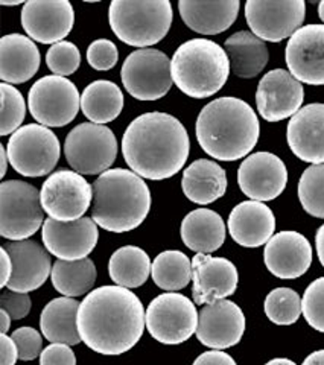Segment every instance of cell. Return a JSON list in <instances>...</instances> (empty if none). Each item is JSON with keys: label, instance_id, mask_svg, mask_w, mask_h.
<instances>
[{"label": "cell", "instance_id": "cell-45", "mask_svg": "<svg viewBox=\"0 0 324 365\" xmlns=\"http://www.w3.org/2000/svg\"><path fill=\"white\" fill-rule=\"evenodd\" d=\"M192 365H236V361L223 350H211L201 353Z\"/></svg>", "mask_w": 324, "mask_h": 365}, {"label": "cell", "instance_id": "cell-54", "mask_svg": "<svg viewBox=\"0 0 324 365\" xmlns=\"http://www.w3.org/2000/svg\"><path fill=\"white\" fill-rule=\"evenodd\" d=\"M2 5H8V6H17V5H20L21 2H0Z\"/></svg>", "mask_w": 324, "mask_h": 365}, {"label": "cell", "instance_id": "cell-17", "mask_svg": "<svg viewBox=\"0 0 324 365\" xmlns=\"http://www.w3.org/2000/svg\"><path fill=\"white\" fill-rule=\"evenodd\" d=\"M288 182V169L282 158L271 153H254L241 163L238 185L253 201H273L282 195Z\"/></svg>", "mask_w": 324, "mask_h": 365}, {"label": "cell", "instance_id": "cell-4", "mask_svg": "<svg viewBox=\"0 0 324 365\" xmlns=\"http://www.w3.org/2000/svg\"><path fill=\"white\" fill-rule=\"evenodd\" d=\"M151 210V192L133 170L108 169L93 182L91 220L111 233H126L141 225Z\"/></svg>", "mask_w": 324, "mask_h": 365}, {"label": "cell", "instance_id": "cell-19", "mask_svg": "<svg viewBox=\"0 0 324 365\" xmlns=\"http://www.w3.org/2000/svg\"><path fill=\"white\" fill-rule=\"evenodd\" d=\"M285 60L300 83L324 86V25H306L288 40Z\"/></svg>", "mask_w": 324, "mask_h": 365}, {"label": "cell", "instance_id": "cell-13", "mask_svg": "<svg viewBox=\"0 0 324 365\" xmlns=\"http://www.w3.org/2000/svg\"><path fill=\"white\" fill-rule=\"evenodd\" d=\"M40 198L44 213L55 221H76L84 218L93 202V186L75 170L61 169L43 182Z\"/></svg>", "mask_w": 324, "mask_h": 365}, {"label": "cell", "instance_id": "cell-21", "mask_svg": "<svg viewBox=\"0 0 324 365\" xmlns=\"http://www.w3.org/2000/svg\"><path fill=\"white\" fill-rule=\"evenodd\" d=\"M239 274L233 262L198 253L192 259V295L195 304H209L233 295Z\"/></svg>", "mask_w": 324, "mask_h": 365}, {"label": "cell", "instance_id": "cell-2", "mask_svg": "<svg viewBox=\"0 0 324 365\" xmlns=\"http://www.w3.org/2000/svg\"><path fill=\"white\" fill-rule=\"evenodd\" d=\"M189 134L168 113H145L122 137V154L133 173L146 180H166L178 174L189 157Z\"/></svg>", "mask_w": 324, "mask_h": 365}, {"label": "cell", "instance_id": "cell-42", "mask_svg": "<svg viewBox=\"0 0 324 365\" xmlns=\"http://www.w3.org/2000/svg\"><path fill=\"white\" fill-rule=\"evenodd\" d=\"M11 338H13V341L17 346L19 359L32 361V359H36L39 355H41L43 338L37 329L20 327V329L14 330Z\"/></svg>", "mask_w": 324, "mask_h": 365}, {"label": "cell", "instance_id": "cell-27", "mask_svg": "<svg viewBox=\"0 0 324 365\" xmlns=\"http://www.w3.org/2000/svg\"><path fill=\"white\" fill-rule=\"evenodd\" d=\"M239 0L224 2H200V0H180L178 11L186 26L203 36H216L227 31L238 19Z\"/></svg>", "mask_w": 324, "mask_h": 365}, {"label": "cell", "instance_id": "cell-30", "mask_svg": "<svg viewBox=\"0 0 324 365\" xmlns=\"http://www.w3.org/2000/svg\"><path fill=\"white\" fill-rule=\"evenodd\" d=\"M79 304L71 297H60L46 304L40 317V329L44 338L52 344H79L83 341L78 330Z\"/></svg>", "mask_w": 324, "mask_h": 365}, {"label": "cell", "instance_id": "cell-25", "mask_svg": "<svg viewBox=\"0 0 324 365\" xmlns=\"http://www.w3.org/2000/svg\"><path fill=\"white\" fill-rule=\"evenodd\" d=\"M228 233L241 247L258 248L267 245L275 232L273 210L260 201L239 202L228 216Z\"/></svg>", "mask_w": 324, "mask_h": 365}, {"label": "cell", "instance_id": "cell-53", "mask_svg": "<svg viewBox=\"0 0 324 365\" xmlns=\"http://www.w3.org/2000/svg\"><path fill=\"white\" fill-rule=\"evenodd\" d=\"M318 16H320L321 21L324 23V0L318 4Z\"/></svg>", "mask_w": 324, "mask_h": 365}, {"label": "cell", "instance_id": "cell-48", "mask_svg": "<svg viewBox=\"0 0 324 365\" xmlns=\"http://www.w3.org/2000/svg\"><path fill=\"white\" fill-rule=\"evenodd\" d=\"M315 245H317V255L321 262V265L324 267V224L318 228V232L315 235Z\"/></svg>", "mask_w": 324, "mask_h": 365}, {"label": "cell", "instance_id": "cell-36", "mask_svg": "<svg viewBox=\"0 0 324 365\" xmlns=\"http://www.w3.org/2000/svg\"><path fill=\"white\" fill-rule=\"evenodd\" d=\"M263 309L270 322L277 326H291L303 314L302 299L291 288L273 289L265 299Z\"/></svg>", "mask_w": 324, "mask_h": 365}, {"label": "cell", "instance_id": "cell-1", "mask_svg": "<svg viewBox=\"0 0 324 365\" xmlns=\"http://www.w3.org/2000/svg\"><path fill=\"white\" fill-rule=\"evenodd\" d=\"M146 324L142 302L122 287H101L86 295L78 311V330L86 346L118 356L141 341Z\"/></svg>", "mask_w": 324, "mask_h": 365}, {"label": "cell", "instance_id": "cell-5", "mask_svg": "<svg viewBox=\"0 0 324 365\" xmlns=\"http://www.w3.org/2000/svg\"><path fill=\"white\" fill-rule=\"evenodd\" d=\"M230 68L226 49L207 38L183 43L171 60L173 84L193 99H206L218 93L227 83Z\"/></svg>", "mask_w": 324, "mask_h": 365}, {"label": "cell", "instance_id": "cell-20", "mask_svg": "<svg viewBox=\"0 0 324 365\" xmlns=\"http://www.w3.org/2000/svg\"><path fill=\"white\" fill-rule=\"evenodd\" d=\"M245 332V315L230 300L204 304L198 317L196 338L203 346L224 350L236 346Z\"/></svg>", "mask_w": 324, "mask_h": 365}, {"label": "cell", "instance_id": "cell-22", "mask_svg": "<svg viewBox=\"0 0 324 365\" xmlns=\"http://www.w3.org/2000/svg\"><path fill=\"white\" fill-rule=\"evenodd\" d=\"M263 260L273 276L283 280L298 279L310 268L312 247L302 233L279 232L265 245Z\"/></svg>", "mask_w": 324, "mask_h": 365}, {"label": "cell", "instance_id": "cell-11", "mask_svg": "<svg viewBox=\"0 0 324 365\" xmlns=\"http://www.w3.org/2000/svg\"><path fill=\"white\" fill-rule=\"evenodd\" d=\"M29 111L43 127L61 128L71 123L81 108V96L71 79L43 76L29 90Z\"/></svg>", "mask_w": 324, "mask_h": 365}, {"label": "cell", "instance_id": "cell-29", "mask_svg": "<svg viewBox=\"0 0 324 365\" xmlns=\"http://www.w3.org/2000/svg\"><path fill=\"white\" fill-rule=\"evenodd\" d=\"M183 244L196 255H211L226 241V224L221 215L211 209H196L186 215L180 227Z\"/></svg>", "mask_w": 324, "mask_h": 365}, {"label": "cell", "instance_id": "cell-10", "mask_svg": "<svg viewBox=\"0 0 324 365\" xmlns=\"http://www.w3.org/2000/svg\"><path fill=\"white\" fill-rule=\"evenodd\" d=\"M195 302L180 292H165L149 303L146 329L161 344L176 346L188 341L198 329Z\"/></svg>", "mask_w": 324, "mask_h": 365}, {"label": "cell", "instance_id": "cell-47", "mask_svg": "<svg viewBox=\"0 0 324 365\" xmlns=\"http://www.w3.org/2000/svg\"><path fill=\"white\" fill-rule=\"evenodd\" d=\"M0 256H2V282H0V287H6L11 276H13V260L5 247L0 248Z\"/></svg>", "mask_w": 324, "mask_h": 365}, {"label": "cell", "instance_id": "cell-15", "mask_svg": "<svg viewBox=\"0 0 324 365\" xmlns=\"http://www.w3.org/2000/svg\"><path fill=\"white\" fill-rule=\"evenodd\" d=\"M75 25V11L67 0H29L21 9V26L41 44L64 41Z\"/></svg>", "mask_w": 324, "mask_h": 365}, {"label": "cell", "instance_id": "cell-12", "mask_svg": "<svg viewBox=\"0 0 324 365\" xmlns=\"http://www.w3.org/2000/svg\"><path fill=\"white\" fill-rule=\"evenodd\" d=\"M122 84L138 101L165 98L172 87L171 60L158 49H138L126 56L121 71Z\"/></svg>", "mask_w": 324, "mask_h": 365}, {"label": "cell", "instance_id": "cell-51", "mask_svg": "<svg viewBox=\"0 0 324 365\" xmlns=\"http://www.w3.org/2000/svg\"><path fill=\"white\" fill-rule=\"evenodd\" d=\"M0 319H2V334H6L9 330V326H11V322H13V318H11V315L6 312V311H0Z\"/></svg>", "mask_w": 324, "mask_h": 365}, {"label": "cell", "instance_id": "cell-49", "mask_svg": "<svg viewBox=\"0 0 324 365\" xmlns=\"http://www.w3.org/2000/svg\"><path fill=\"white\" fill-rule=\"evenodd\" d=\"M302 365H324V350H317L303 361Z\"/></svg>", "mask_w": 324, "mask_h": 365}, {"label": "cell", "instance_id": "cell-14", "mask_svg": "<svg viewBox=\"0 0 324 365\" xmlns=\"http://www.w3.org/2000/svg\"><path fill=\"white\" fill-rule=\"evenodd\" d=\"M306 17L303 0H248L245 4V19L251 32L262 41L279 43L291 38L302 28Z\"/></svg>", "mask_w": 324, "mask_h": 365}, {"label": "cell", "instance_id": "cell-52", "mask_svg": "<svg viewBox=\"0 0 324 365\" xmlns=\"http://www.w3.org/2000/svg\"><path fill=\"white\" fill-rule=\"evenodd\" d=\"M265 365H297V364L291 359H286V358H275V359H271L270 362H267Z\"/></svg>", "mask_w": 324, "mask_h": 365}, {"label": "cell", "instance_id": "cell-18", "mask_svg": "<svg viewBox=\"0 0 324 365\" xmlns=\"http://www.w3.org/2000/svg\"><path fill=\"white\" fill-rule=\"evenodd\" d=\"M41 237L44 248L58 260H81L95 250L99 232L98 224L86 216L69 222L49 218L43 224Z\"/></svg>", "mask_w": 324, "mask_h": 365}, {"label": "cell", "instance_id": "cell-46", "mask_svg": "<svg viewBox=\"0 0 324 365\" xmlns=\"http://www.w3.org/2000/svg\"><path fill=\"white\" fill-rule=\"evenodd\" d=\"M0 351H2L0 365H16L19 359V350L13 338L8 336L6 334L0 335Z\"/></svg>", "mask_w": 324, "mask_h": 365}, {"label": "cell", "instance_id": "cell-37", "mask_svg": "<svg viewBox=\"0 0 324 365\" xmlns=\"http://www.w3.org/2000/svg\"><path fill=\"white\" fill-rule=\"evenodd\" d=\"M298 200L306 213L324 220V163L310 165L300 177Z\"/></svg>", "mask_w": 324, "mask_h": 365}, {"label": "cell", "instance_id": "cell-34", "mask_svg": "<svg viewBox=\"0 0 324 365\" xmlns=\"http://www.w3.org/2000/svg\"><path fill=\"white\" fill-rule=\"evenodd\" d=\"M54 288L64 297L84 295L91 291L96 282V267L93 260H56L52 267Z\"/></svg>", "mask_w": 324, "mask_h": 365}, {"label": "cell", "instance_id": "cell-6", "mask_svg": "<svg viewBox=\"0 0 324 365\" xmlns=\"http://www.w3.org/2000/svg\"><path fill=\"white\" fill-rule=\"evenodd\" d=\"M168 0H113L108 21L114 36L134 48L154 46L166 37L172 25Z\"/></svg>", "mask_w": 324, "mask_h": 365}, {"label": "cell", "instance_id": "cell-31", "mask_svg": "<svg viewBox=\"0 0 324 365\" xmlns=\"http://www.w3.org/2000/svg\"><path fill=\"white\" fill-rule=\"evenodd\" d=\"M231 72L238 78H256L268 64L270 52L267 44L248 31H239L224 43Z\"/></svg>", "mask_w": 324, "mask_h": 365}, {"label": "cell", "instance_id": "cell-38", "mask_svg": "<svg viewBox=\"0 0 324 365\" xmlns=\"http://www.w3.org/2000/svg\"><path fill=\"white\" fill-rule=\"evenodd\" d=\"M2 91V120H0V134H14L21 128V123L26 116L25 98L11 84H0Z\"/></svg>", "mask_w": 324, "mask_h": 365}, {"label": "cell", "instance_id": "cell-43", "mask_svg": "<svg viewBox=\"0 0 324 365\" xmlns=\"http://www.w3.org/2000/svg\"><path fill=\"white\" fill-rule=\"evenodd\" d=\"M0 306L13 319H21L31 311V297L23 292L5 289L0 295Z\"/></svg>", "mask_w": 324, "mask_h": 365}, {"label": "cell", "instance_id": "cell-32", "mask_svg": "<svg viewBox=\"0 0 324 365\" xmlns=\"http://www.w3.org/2000/svg\"><path fill=\"white\" fill-rule=\"evenodd\" d=\"M123 110V93L111 81L99 79L88 84L81 95V111L91 122L106 125L113 122Z\"/></svg>", "mask_w": 324, "mask_h": 365}, {"label": "cell", "instance_id": "cell-9", "mask_svg": "<svg viewBox=\"0 0 324 365\" xmlns=\"http://www.w3.org/2000/svg\"><path fill=\"white\" fill-rule=\"evenodd\" d=\"M64 155L81 175L103 174L118 155V140L106 125L79 123L66 137Z\"/></svg>", "mask_w": 324, "mask_h": 365}, {"label": "cell", "instance_id": "cell-16", "mask_svg": "<svg viewBox=\"0 0 324 365\" xmlns=\"http://www.w3.org/2000/svg\"><path fill=\"white\" fill-rule=\"evenodd\" d=\"M305 88L285 68L265 73L256 90V106L267 122H280L302 110Z\"/></svg>", "mask_w": 324, "mask_h": 365}, {"label": "cell", "instance_id": "cell-28", "mask_svg": "<svg viewBox=\"0 0 324 365\" xmlns=\"http://www.w3.org/2000/svg\"><path fill=\"white\" fill-rule=\"evenodd\" d=\"M181 189L188 200L195 204H212L224 197L227 190L226 170L213 160H195L184 169Z\"/></svg>", "mask_w": 324, "mask_h": 365}, {"label": "cell", "instance_id": "cell-24", "mask_svg": "<svg viewBox=\"0 0 324 365\" xmlns=\"http://www.w3.org/2000/svg\"><path fill=\"white\" fill-rule=\"evenodd\" d=\"M286 140L302 162L324 163V104H309L294 114L288 123Z\"/></svg>", "mask_w": 324, "mask_h": 365}, {"label": "cell", "instance_id": "cell-41", "mask_svg": "<svg viewBox=\"0 0 324 365\" xmlns=\"http://www.w3.org/2000/svg\"><path fill=\"white\" fill-rule=\"evenodd\" d=\"M119 52L111 40L101 38L91 43L87 49V61L95 71L106 72L118 64Z\"/></svg>", "mask_w": 324, "mask_h": 365}, {"label": "cell", "instance_id": "cell-39", "mask_svg": "<svg viewBox=\"0 0 324 365\" xmlns=\"http://www.w3.org/2000/svg\"><path fill=\"white\" fill-rule=\"evenodd\" d=\"M46 64L56 76L74 75L81 64L79 49L71 41L56 43L46 53Z\"/></svg>", "mask_w": 324, "mask_h": 365}, {"label": "cell", "instance_id": "cell-7", "mask_svg": "<svg viewBox=\"0 0 324 365\" xmlns=\"http://www.w3.org/2000/svg\"><path fill=\"white\" fill-rule=\"evenodd\" d=\"M40 192L29 182L8 180L0 185V235L8 241H26L44 224Z\"/></svg>", "mask_w": 324, "mask_h": 365}, {"label": "cell", "instance_id": "cell-40", "mask_svg": "<svg viewBox=\"0 0 324 365\" xmlns=\"http://www.w3.org/2000/svg\"><path fill=\"white\" fill-rule=\"evenodd\" d=\"M302 311L308 324L324 334V277L314 280L306 288Z\"/></svg>", "mask_w": 324, "mask_h": 365}, {"label": "cell", "instance_id": "cell-33", "mask_svg": "<svg viewBox=\"0 0 324 365\" xmlns=\"http://www.w3.org/2000/svg\"><path fill=\"white\" fill-rule=\"evenodd\" d=\"M151 268L153 264L146 251L134 245L116 250L108 262L110 279L126 289L142 287L151 274Z\"/></svg>", "mask_w": 324, "mask_h": 365}, {"label": "cell", "instance_id": "cell-50", "mask_svg": "<svg viewBox=\"0 0 324 365\" xmlns=\"http://www.w3.org/2000/svg\"><path fill=\"white\" fill-rule=\"evenodd\" d=\"M8 154H6V148L5 146H0V163H2V169H0V177H5L6 174V169H8Z\"/></svg>", "mask_w": 324, "mask_h": 365}, {"label": "cell", "instance_id": "cell-44", "mask_svg": "<svg viewBox=\"0 0 324 365\" xmlns=\"http://www.w3.org/2000/svg\"><path fill=\"white\" fill-rule=\"evenodd\" d=\"M40 365H76V356L71 346L54 342L41 351Z\"/></svg>", "mask_w": 324, "mask_h": 365}, {"label": "cell", "instance_id": "cell-35", "mask_svg": "<svg viewBox=\"0 0 324 365\" xmlns=\"http://www.w3.org/2000/svg\"><path fill=\"white\" fill-rule=\"evenodd\" d=\"M151 276L160 289L180 291L192 282V260L177 250L163 251L153 262Z\"/></svg>", "mask_w": 324, "mask_h": 365}, {"label": "cell", "instance_id": "cell-26", "mask_svg": "<svg viewBox=\"0 0 324 365\" xmlns=\"http://www.w3.org/2000/svg\"><path fill=\"white\" fill-rule=\"evenodd\" d=\"M37 44L21 34H9L0 40V78L6 84H23L39 72Z\"/></svg>", "mask_w": 324, "mask_h": 365}, {"label": "cell", "instance_id": "cell-3", "mask_svg": "<svg viewBox=\"0 0 324 365\" xmlns=\"http://www.w3.org/2000/svg\"><path fill=\"white\" fill-rule=\"evenodd\" d=\"M195 130L196 140L207 155L221 162H236L258 145L260 123L245 101L224 96L201 110Z\"/></svg>", "mask_w": 324, "mask_h": 365}, {"label": "cell", "instance_id": "cell-8", "mask_svg": "<svg viewBox=\"0 0 324 365\" xmlns=\"http://www.w3.org/2000/svg\"><path fill=\"white\" fill-rule=\"evenodd\" d=\"M6 154L11 166L23 177L49 175L60 160L58 137L40 123H29L11 134Z\"/></svg>", "mask_w": 324, "mask_h": 365}, {"label": "cell", "instance_id": "cell-23", "mask_svg": "<svg viewBox=\"0 0 324 365\" xmlns=\"http://www.w3.org/2000/svg\"><path fill=\"white\" fill-rule=\"evenodd\" d=\"M13 260V276L6 289L28 294L43 287L52 274L51 253L40 244L29 241H9L4 245Z\"/></svg>", "mask_w": 324, "mask_h": 365}]
</instances>
